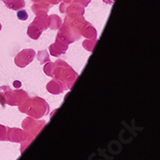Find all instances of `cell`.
Listing matches in <instances>:
<instances>
[{"label":"cell","instance_id":"6da1fadb","mask_svg":"<svg viewBox=\"0 0 160 160\" xmlns=\"http://www.w3.org/2000/svg\"><path fill=\"white\" fill-rule=\"evenodd\" d=\"M18 18H19V19L24 20V19H26V18H28V15L26 14L25 11H21V12H18Z\"/></svg>","mask_w":160,"mask_h":160}]
</instances>
